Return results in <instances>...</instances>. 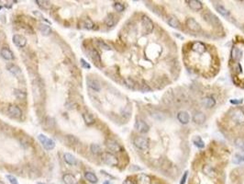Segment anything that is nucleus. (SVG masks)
<instances>
[{
	"label": "nucleus",
	"instance_id": "35",
	"mask_svg": "<svg viewBox=\"0 0 244 184\" xmlns=\"http://www.w3.org/2000/svg\"><path fill=\"white\" fill-rule=\"evenodd\" d=\"M235 146L238 148H240L242 151H244V137H238L235 140Z\"/></svg>",
	"mask_w": 244,
	"mask_h": 184
},
{
	"label": "nucleus",
	"instance_id": "2",
	"mask_svg": "<svg viewBox=\"0 0 244 184\" xmlns=\"http://www.w3.org/2000/svg\"><path fill=\"white\" fill-rule=\"evenodd\" d=\"M102 160L105 164L111 166V167L118 166V164H119V160H118L117 156H114L112 153H109V152L102 153Z\"/></svg>",
	"mask_w": 244,
	"mask_h": 184
},
{
	"label": "nucleus",
	"instance_id": "38",
	"mask_svg": "<svg viewBox=\"0 0 244 184\" xmlns=\"http://www.w3.org/2000/svg\"><path fill=\"white\" fill-rule=\"evenodd\" d=\"M96 44H97V46L99 47V48H101V49H103V50H106V51H109L111 48H110V46L109 45H107L105 42H103V41H97L96 42Z\"/></svg>",
	"mask_w": 244,
	"mask_h": 184
},
{
	"label": "nucleus",
	"instance_id": "26",
	"mask_svg": "<svg viewBox=\"0 0 244 184\" xmlns=\"http://www.w3.org/2000/svg\"><path fill=\"white\" fill-rule=\"evenodd\" d=\"M39 30H40V31L43 35H45V36L50 35L51 32H52V30H51L50 26L47 25V24H44V23H40V24H39Z\"/></svg>",
	"mask_w": 244,
	"mask_h": 184
},
{
	"label": "nucleus",
	"instance_id": "45",
	"mask_svg": "<svg viewBox=\"0 0 244 184\" xmlns=\"http://www.w3.org/2000/svg\"><path fill=\"white\" fill-rule=\"evenodd\" d=\"M126 84H127V86H128V88H131V89L134 88V82H133V80H131L130 78L126 79Z\"/></svg>",
	"mask_w": 244,
	"mask_h": 184
},
{
	"label": "nucleus",
	"instance_id": "32",
	"mask_svg": "<svg viewBox=\"0 0 244 184\" xmlns=\"http://www.w3.org/2000/svg\"><path fill=\"white\" fill-rule=\"evenodd\" d=\"M193 143L196 147H197L198 148H204L205 147V142L202 140L201 137L199 136H195L193 138Z\"/></svg>",
	"mask_w": 244,
	"mask_h": 184
},
{
	"label": "nucleus",
	"instance_id": "44",
	"mask_svg": "<svg viewBox=\"0 0 244 184\" xmlns=\"http://www.w3.org/2000/svg\"><path fill=\"white\" fill-rule=\"evenodd\" d=\"M243 102V99H230V103L231 104H234V105H239V104H242Z\"/></svg>",
	"mask_w": 244,
	"mask_h": 184
},
{
	"label": "nucleus",
	"instance_id": "15",
	"mask_svg": "<svg viewBox=\"0 0 244 184\" xmlns=\"http://www.w3.org/2000/svg\"><path fill=\"white\" fill-rule=\"evenodd\" d=\"M186 3L188 4V6L190 7V8L193 9V10H195V11H199L203 7L202 2L197 1V0H186Z\"/></svg>",
	"mask_w": 244,
	"mask_h": 184
},
{
	"label": "nucleus",
	"instance_id": "36",
	"mask_svg": "<svg viewBox=\"0 0 244 184\" xmlns=\"http://www.w3.org/2000/svg\"><path fill=\"white\" fill-rule=\"evenodd\" d=\"M91 151L95 155L102 154V147L97 144H93V145H91Z\"/></svg>",
	"mask_w": 244,
	"mask_h": 184
},
{
	"label": "nucleus",
	"instance_id": "46",
	"mask_svg": "<svg viewBox=\"0 0 244 184\" xmlns=\"http://www.w3.org/2000/svg\"><path fill=\"white\" fill-rule=\"evenodd\" d=\"M187 175H188V172L186 171V172L183 174V177H182V180H181V182H180V184L185 183V182H186V179H187Z\"/></svg>",
	"mask_w": 244,
	"mask_h": 184
},
{
	"label": "nucleus",
	"instance_id": "9",
	"mask_svg": "<svg viewBox=\"0 0 244 184\" xmlns=\"http://www.w3.org/2000/svg\"><path fill=\"white\" fill-rule=\"evenodd\" d=\"M13 42L16 46L18 47H24L27 44V39L23 36V35H19V34H15L12 38Z\"/></svg>",
	"mask_w": 244,
	"mask_h": 184
},
{
	"label": "nucleus",
	"instance_id": "3",
	"mask_svg": "<svg viewBox=\"0 0 244 184\" xmlns=\"http://www.w3.org/2000/svg\"><path fill=\"white\" fill-rule=\"evenodd\" d=\"M38 139L39 141L41 143V145L43 146V147L46 149V150H52L55 147V143L53 140H52L51 138L47 137L46 135L44 134H39L38 136Z\"/></svg>",
	"mask_w": 244,
	"mask_h": 184
},
{
	"label": "nucleus",
	"instance_id": "33",
	"mask_svg": "<svg viewBox=\"0 0 244 184\" xmlns=\"http://www.w3.org/2000/svg\"><path fill=\"white\" fill-rule=\"evenodd\" d=\"M83 118H84L85 122H86V123L87 125H91V124L95 123V122L94 116L92 115L91 113H84L83 114Z\"/></svg>",
	"mask_w": 244,
	"mask_h": 184
},
{
	"label": "nucleus",
	"instance_id": "31",
	"mask_svg": "<svg viewBox=\"0 0 244 184\" xmlns=\"http://www.w3.org/2000/svg\"><path fill=\"white\" fill-rule=\"evenodd\" d=\"M6 68H7V70H8L11 74H13L14 76H19V75L21 73L19 67H18V66L15 65V64H8V65L6 66Z\"/></svg>",
	"mask_w": 244,
	"mask_h": 184
},
{
	"label": "nucleus",
	"instance_id": "6",
	"mask_svg": "<svg viewBox=\"0 0 244 184\" xmlns=\"http://www.w3.org/2000/svg\"><path fill=\"white\" fill-rule=\"evenodd\" d=\"M203 17H204L205 20L207 22H208L209 24H211L213 26H221V22H220L219 19L217 16H215L214 14H212L211 12H208V11L206 12Z\"/></svg>",
	"mask_w": 244,
	"mask_h": 184
},
{
	"label": "nucleus",
	"instance_id": "19",
	"mask_svg": "<svg viewBox=\"0 0 244 184\" xmlns=\"http://www.w3.org/2000/svg\"><path fill=\"white\" fill-rule=\"evenodd\" d=\"M177 119H178V121L181 123L186 124V123H189V121H190V116H189V114L186 112L181 111L177 114Z\"/></svg>",
	"mask_w": 244,
	"mask_h": 184
},
{
	"label": "nucleus",
	"instance_id": "20",
	"mask_svg": "<svg viewBox=\"0 0 244 184\" xmlns=\"http://www.w3.org/2000/svg\"><path fill=\"white\" fill-rule=\"evenodd\" d=\"M215 6V8H216V10L220 14V15H222L223 17H229V15H230V12L224 7V6H222V5H219V4H216V5H214Z\"/></svg>",
	"mask_w": 244,
	"mask_h": 184
},
{
	"label": "nucleus",
	"instance_id": "22",
	"mask_svg": "<svg viewBox=\"0 0 244 184\" xmlns=\"http://www.w3.org/2000/svg\"><path fill=\"white\" fill-rule=\"evenodd\" d=\"M203 172L206 174V175H208V177H210V178H214L215 176H216V169H214L212 166H210V165H206V166H204V168H203Z\"/></svg>",
	"mask_w": 244,
	"mask_h": 184
},
{
	"label": "nucleus",
	"instance_id": "29",
	"mask_svg": "<svg viewBox=\"0 0 244 184\" xmlns=\"http://www.w3.org/2000/svg\"><path fill=\"white\" fill-rule=\"evenodd\" d=\"M138 183L139 184H151V178L145 174H140L138 176Z\"/></svg>",
	"mask_w": 244,
	"mask_h": 184
},
{
	"label": "nucleus",
	"instance_id": "42",
	"mask_svg": "<svg viewBox=\"0 0 244 184\" xmlns=\"http://www.w3.org/2000/svg\"><path fill=\"white\" fill-rule=\"evenodd\" d=\"M67 138H68V140L70 141V143H72V144H77L78 143V139L75 137V136H74V135H67Z\"/></svg>",
	"mask_w": 244,
	"mask_h": 184
},
{
	"label": "nucleus",
	"instance_id": "16",
	"mask_svg": "<svg viewBox=\"0 0 244 184\" xmlns=\"http://www.w3.org/2000/svg\"><path fill=\"white\" fill-rule=\"evenodd\" d=\"M193 121L196 124H203L206 122V115L201 112H196L193 115Z\"/></svg>",
	"mask_w": 244,
	"mask_h": 184
},
{
	"label": "nucleus",
	"instance_id": "37",
	"mask_svg": "<svg viewBox=\"0 0 244 184\" xmlns=\"http://www.w3.org/2000/svg\"><path fill=\"white\" fill-rule=\"evenodd\" d=\"M14 94L16 96V98H18L19 99H26V93L19 90H14Z\"/></svg>",
	"mask_w": 244,
	"mask_h": 184
},
{
	"label": "nucleus",
	"instance_id": "4",
	"mask_svg": "<svg viewBox=\"0 0 244 184\" xmlns=\"http://www.w3.org/2000/svg\"><path fill=\"white\" fill-rule=\"evenodd\" d=\"M133 143H134V146L137 148L141 149V150H147L149 148V146H150L149 140L146 137H143V136H137V137H135Z\"/></svg>",
	"mask_w": 244,
	"mask_h": 184
},
{
	"label": "nucleus",
	"instance_id": "11",
	"mask_svg": "<svg viewBox=\"0 0 244 184\" xmlns=\"http://www.w3.org/2000/svg\"><path fill=\"white\" fill-rule=\"evenodd\" d=\"M8 113L13 116L14 118H20L21 115H22V112L21 110L19 109V107L16 106V105H10L8 107Z\"/></svg>",
	"mask_w": 244,
	"mask_h": 184
},
{
	"label": "nucleus",
	"instance_id": "28",
	"mask_svg": "<svg viewBox=\"0 0 244 184\" xmlns=\"http://www.w3.org/2000/svg\"><path fill=\"white\" fill-rule=\"evenodd\" d=\"M39 7H40L43 9H50L52 7V3L47 0H36L35 1Z\"/></svg>",
	"mask_w": 244,
	"mask_h": 184
},
{
	"label": "nucleus",
	"instance_id": "41",
	"mask_svg": "<svg viewBox=\"0 0 244 184\" xmlns=\"http://www.w3.org/2000/svg\"><path fill=\"white\" fill-rule=\"evenodd\" d=\"M6 179L8 180V182H9L11 184H19L18 181H17V179H16L15 177L11 176V175H6Z\"/></svg>",
	"mask_w": 244,
	"mask_h": 184
},
{
	"label": "nucleus",
	"instance_id": "13",
	"mask_svg": "<svg viewBox=\"0 0 244 184\" xmlns=\"http://www.w3.org/2000/svg\"><path fill=\"white\" fill-rule=\"evenodd\" d=\"M106 145H107V148L110 151H112V152H120L121 150V147L116 141H114V140H111V139L107 140V143H106Z\"/></svg>",
	"mask_w": 244,
	"mask_h": 184
},
{
	"label": "nucleus",
	"instance_id": "49",
	"mask_svg": "<svg viewBox=\"0 0 244 184\" xmlns=\"http://www.w3.org/2000/svg\"><path fill=\"white\" fill-rule=\"evenodd\" d=\"M0 184H5L4 182H0Z\"/></svg>",
	"mask_w": 244,
	"mask_h": 184
},
{
	"label": "nucleus",
	"instance_id": "18",
	"mask_svg": "<svg viewBox=\"0 0 244 184\" xmlns=\"http://www.w3.org/2000/svg\"><path fill=\"white\" fill-rule=\"evenodd\" d=\"M202 105L206 108H213L214 106L216 105V100L215 99L212 98V97H205L203 99H202Z\"/></svg>",
	"mask_w": 244,
	"mask_h": 184
},
{
	"label": "nucleus",
	"instance_id": "21",
	"mask_svg": "<svg viewBox=\"0 0 244 184\" xmlns=\"http://www.w3.org/2000/svg\"><path fill=\"white\" fill-rule=\"evenodd\" d=\"M63 157H64V161H65L67 164L71 165V166H74V165L77 164V160H76L75 156H73L72 154L65 153L64 154V156H63Z\"/></svg>",
	"mask_w": 244,
	"mask_h": 184
},
{
	"label": "nucleus",
	"instance_id": "30",
	"mask_svg": "<svg viewBox=\"0 0 244 184\" xmlns=\"http://www.w3.org/2000/svg\"><path fill=\"white\" fill-rule=\"evenodd\" d=\"M94 23L90 19H86L81 22V27L86 30H92L94 28Z\"/></svg>",
	"mask_w": 244,
	"mask_h": 184
},
{
	"label": "nucleus",
	"instance_id": "48",
	"mask_svg": "<svg viewBox=\"0 0 244 184\" xmlns=\"http://www.w3.org/2000/svg\"><path fill=\"white\" fill-rule=\"evenodd\" d=\"M103 184H111V183H110V182H109L108 181H106V182H104V183H103Z\"/></svg>",
	"mask_w": 244,
	"mask_h": 184
},
{
	"label": "nucleus",
	"instance_id": "27",
	"mask_svg": "<svg viewBox=\"0 0 244 184\" xmlns=\"http://www.w3.org/2000/svg\"><path fill=\"white\" fill-rule=\"evenodd\" d=\"M167 23L169 24V26H171L172 28H175V29H178L181 26L179 20L176 18H175V17H170L167 20Z\"/></svg>",
	"mask_w": 244,
	"mask_h": 184
},
{
	"label": "nucleus",
	"instance_id": "43",
	"mask_svg": "<svg viewBox=\"0 0 244 184\" xmlns=\"http://www.w3.org/2000/svg\"><path fill=\"white\" fill-rule=\"evenodd\" d=\"M80 61H81V64H82V66H83L84 68H86V69H90V68H91V65H90L86 61L85 59H81Z\"/></svg>",
	"mask_w": 244,
	"mask_h": 184
},
{
	"label": "nucleus",
	"instance_id": "24",
	"mask_svg": "<svg viewBox=\"0 0 244 184\" xmlns=\"http://www.w3.org/2000/svg\"><path fill=\"white\" fill-rule=\"evenodd\" d=\"M117 21H118V20L115 17V15H113V14H109L105 20V23L107 27H113L117 23Z\"/></svg>",
	"mask_w": 244,
	"mask_h": 184
},
{
	"label": "nucleus",
	"instance_id": "47",
	"mask_svg": "<svg viewBox=\"0 0 244 184\" xmlns=\"http://www.w3.org/2000/svg\"><path fill=\"white\" fill-rule=\"evenodd\" d=\"M123 184H134L131 181H129V180H127V181H125L124 182V183Z\"/></svg>",
	"mask_w": 244,
	"mask_h": 184
},
{
	"label": "nucleus",
	"instance_id": "10",
	"mask_svg": "<svg viewBox=\"0 0 244 184\" xmlns=\"http://www.w3.org/2000/svg\"><path fill=\"white\" fill-rule=\"evenodd\" d=\"M86 83H87V86L90 89H92L93 90H95V91H100L101 90V85H100L98 80L92 78V77H87Z\"/></svg>",
	"mask_w": 244,
	"mask_h": 184
},
{
	"label": "nucleus",
	"instance_id": "1",
	"mask_svg": "<svg viewBox=\"0 0 244 184\" xmlns=\"http://www.w3.org/2000/svg\"><path fill=\"white\" fill-rule=\"evenodd\" d=\"M230 118L232 119V121L237 124H243L244 123V112L240 109V108H236L234 110H232L229 113Z\"/></svg>",
	"mask_w": 244,
	"mask_h": 184
},
{
	"label": "nucleus",
	"instance_id": "34",
	"mask_svg": "<svg viewBox=\"0 0 244 184\" xmlns=\"http://www.w3.org/2000/svg\"><path fill=\"white\" fill-rule=\"evenodd\" d=\"M242 52L238 49V48H233L231 51V58L232 60H239L242 57Z\"/></svg>",
	"mask_w": 244,
	"mask_h": 184
},
{
	"label": "nucleus",
	"instance_id": "23",
	"mask_svg": "<svg viewBox=\"0 0 244 184\" xmlns=\"http://www.w3.org/2000/svg\"><path fill=\"white\" fill-rule=\"evenodd\" d=\"M62 181L65 184H77V180L72 174H64L62 176Z\"/></svg>",
	"mask_w": 244,
	"mask_h": 184
},
{
	"label": "nucleus",
	"instance_id": "39",
	"mask_svg": "<svg viewBox=\"0 0 244 184\" xmlns=\"http://www.w3.org/2000/svg\"><path fill=\"white\" fill-rule=\"evenodd\" d=\"M244 161V155L243 154H237L235 155L234 156V159H233V162L236 164H240L241 162H243Z\"/></svg>",
	"mask_w": 244,
	"mask_h": 184
},
{
	"label": "nucleus",
	"instance_id": "8",
	"mask_svg": "<svg viewBox=\"0 0 244 184\" xmlns=\"http://www.w3.org/2000/svg\"><path fill=\"white\" fill-rule=\"evenodd\" d=\"M135 129L138 132L141 133V134H146V133L149 132L150 127H149V125L145 123L144 121H142V120H137V122L135 123Z\"/></svg>",
	"mask_w": 244,
	"mask_h": 184
},
{
	"label": "nucleus",
	"instance_id": "5",
	"mask_svg": "<svg viewBox=\"0 0 244 184\" xmlns=\"http://www.w3.org/2000/svg\"><path fill=\"white\" fill-rule=\"evenodd\" d=\"M141 22H142V26H143V31L145 32V34H149L152 33L154 28L153 20L146 15H144L141 19Z\"/></svg>",
	"mask_w": 244,
	"mask_h": 184
},
{
	"label": "nucleus",
	"instance_id": "14",
	"mask_svg": "<svg viewBox=\"0 0 244 184\" xmlns=\"http://www.w3.org/2000/svg\"><path fill=\"white\" fill-rule=\"evenodd\" d=\"M192 50L195 51L196 53H198V54H204L206 52V50H207V47H206V45L203 42H196L192 45Z\"/></svg>",
	"mask_w": 244,
	"mask_h": 184
},
{
	"label": "nucleus",
	"instance_id": "40",
	"mask_svg": "<svg viewBox=\"0 0 244 184\" xmlns=\"http://www.w3.org/2000/svg\"><path fill=\"white\" fill-rule=\"evenodd\" d=\"M114 8H115L118 12H122V11H124V9H125V6H124L122 3L116 2V3L114 4Z\"/></svg>",
	"mask_w": 244,
	"mask_h": 184
},
{
	"label": "nucleus",
	"instance_id": "12",
	"mask_svg": "<svg viewBox=\"0 0 244 184\" xmlns=\"http://www.w3.org/2000/svg\"><path fill=\"white\" fill-rule=\"evenodd\" d=\"M0 55L2 56V58H4L5 60L6 61H11L14 59V55L13 53L11 52V50H9L8 48L6 47H4L1 49L0 51Z\"/></svg>",
	"mask_w": 244,
	"mask_h": 184
},
{
	"label": "nucleus",
	"instance_id": "7",
	"mask_svg": "<svg viewBox=\"0 0 244 184\" xmlns=\"http://www.w3.org/2000/svg\"><path fill=\"white\" fill-rule=\"evenodd\" d=\"M186 26L188 27L189 30L193 31H196V32H198V31H201V26L199 25V23L193 18H189L187 19L186 20Z\"/></svg>",
	"mask_w": 244,
	"mask_h": 184
},
{
	"label": "nucleus",
	"instance_id": "17",
	"mask_svg": "<svg viewBox=\"0 0 244 184\" xmlns=\"http://www.w3.org/2000/svg\"><path fill=\"white\" fill-rule=\"evenodd\" d=\"M90 55H91L92 60L95 63V64L96 66L100 67L101 66V56L98 54V52L95 49H93V50H91V52H90Z\"/></svg>",
	"mask_w": 244,
	"mask_h": 184
},
{
	"label": "nucleus",
	"instance_id": "25",
	"mask_svg": "<svg viewBox=\"0 0 244 184\" xmlns=\"http://www.w3.org/2000/svg\"><path fill=\"white\" fill-rule=\"evenodd\" d=\"M85 178L87 182H89L90 183L95 184L98 182V178L93 173V172H90V171H86L85 173Z\"/></svg>",
	"mask_w": 244,
	"mask_h": 184
}]
</instances>
